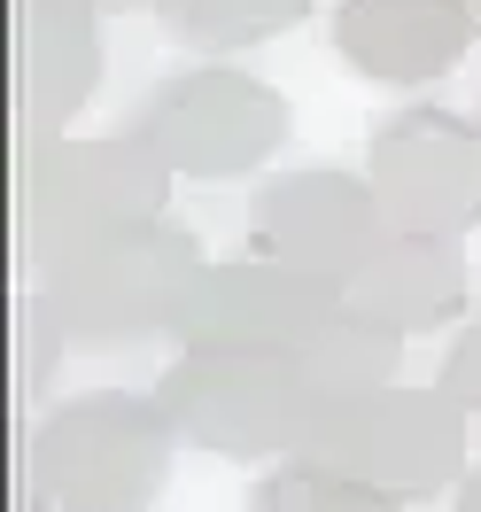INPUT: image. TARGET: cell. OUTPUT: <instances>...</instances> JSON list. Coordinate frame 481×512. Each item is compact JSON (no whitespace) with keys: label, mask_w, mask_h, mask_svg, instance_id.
Segmentation results:
<instances>
[{"label":"cell","mask_w":481,"mask_h":512,"mask_svg":"<svg viewBox=\"0 0 481 512\" xmlns=\"http://www.w3.org/2000/svg\"><path fill=\"white\" fill-rule=\"evenodd\" d=\"M179 427L156 388H86L24 419L16 435V512H156L171 489Z\"/></svg>","instance_id":"6da1fadb"},{"label":"cell","mask_w":481,"mask_h":512,"mask_svg":"<svg viewBox=\"0 0 481 512\" xmlns=\"http://www.w3.org/2000/svg\"><path fill=\"white\" fill-rule=\"evenodd\" d=\"M163 210H171V171L132 132L32 140V148H16V280L39 288L86 249L163 218Z\"/></svg>","instance_id":"7a4b0ae2"},{"label":"cell","mask_w":481,"mask_h":512,"mask_svg":"<svg viewBox=\"0 0 481 512\" xmlns=\"http://www.w3.org/2000/svg\"><path fill=\"white\" fill-rule=\"evenodd\" d=\"M288 458L319 466V474H342L412 512L466 481V404L443 381L435 388L388 381L373 396H350V404H319Z\"/></svg>","instance_id":"3957f363"},{"label":"cell","mask_w":481,"mask_h":512,"mask_svg":"<svg viewBox=\"0 0 481 512\" xmlns=\"http://www.w3.org/2000/svg\"><path fill=\"white\" fill-rule=\"evenodd\" d=\"M202 264L210 256H202V241L187 225L148 218L132 233H117V241L86 249L78 264H63L55 280H39V295L63 319L70 350H140V342L171 334Z\"/></svg>","instance_id":"277c9868"},{"label":"cell","mask_w":481,"mask_h":512,"mask_svg":"<svg viewBox=\"0 0 481 512\" xmlns=\"http://www.w3.org/2000/svg\"><path fill=\"white\" fill-rule=\"evenodd\" d=\"M288 132H295L288 94L233 63L171 70L132 117V140L171 179H249V171H264L288 148Z\"/></svg>","instance_id":"5b68a950"},{"label":"cell","mask_w":481,"mask_h":512,"mask_svg":"<svg viewBox=\"0 0 481 512\" xmlns=\"http://www.w3.org/2000/svg\"><path fill=\"white\" fill-rule=\"evenodd\" d=\"M156 404L179 427V443L233 466L288 458L319 412L288 350H179V365H163L156 381Z\"/></svg>","instance_id":"8992f818"},{"label":"cell","mask_w":481,"mask_h":512,"mask_svg":"<svg viewBox=\"0 0 481 512\" xmlns=\"http://www.w3.org/2000/svg\"><path fill=\"white\" fill-rule=\"evenodd\" d=\"M365 179L388 233H474L481 225V125L412 101L365 132Z\"/></svg>","instance_id":"52a82bcc"},{"label":"cell","mask_w":481,"mask_h":512,"mask_svg":"<svg viewBox=\"0 0 481 512\" xmlns=\"http://www.w3.org/2000/svg\"><path fill=\"white\" fill-rule=\"evenodd\" d=\"M342 303L334 280L295 272L280 256H233V264H202L187 303L171 319L179 350H295L311 326Z\"/></svg>","instance_id":"ba28073f"},{"label":"cell","mask_w":481,"mask_h":512,"mask_svg":"<svg viewBox=\"0 0 481 512\" xmlns=\"http://www.w3.org/2000/svg\"><path fill=\"white\" fill-rule=\"evenodd\" d=\"M249 241H257V256H280L295 272H319V280L342 288L357 264L388 241V218H381V202H373L365 171L311 163V171H280V179L257 187Z\"/></svg>","instance_id":"9c48e42d"},{"label":"cell","mask_w":481,"mask_h":512,"mask_svg":"<svg viewBox=\"0 0 481 512\" xmlns=\"http://www.w3.org/2000/svg\"><path fill=\"white\" fill-rule=\"evenodd\" d=\"M16 148L55 132L101 86V8L94 0H16Z\"/></svg>","instance_id":"30bf717a"},{"label":"cell","mask_w":481,"mask_h":512,"mask_svg":"<svg viewBox=\"0 0 481 512\" xmlns=\"http://www.w3.org/2000/svg\"><path fill=\"white\" fill-rule=\"evenodd\" d=\"M474 39L481 32L458 0H342L334 8V55L365 86H396V94L450 78Z\"/></svg>","instance_id":"8fae6325"},{"label":"cell","mask_w":481,"mask_h":512,"mask_svg":"<svg viewBox=\"0 0 481 512\" xmlns=\"http://www.w3.org/2000/svg\"><path fill=\"white\" fill-rule=\"evenodd\" d=\"M342 303H357L365 319L396 326L412 342V334H443V326L466 319L474 272H466L458 233H388L381 249L342 280Z\"/></svg>","instance_id":"7c38bea8"},{"label":"cell","mask_w":481,"mask_h":512,"mask_svg":"<svg viewBox=\"0 0 481 512\" xmlns=\"http://www.w3.org/2000/svg\"><path fill=\"white\" fill-rule=\"evenodd\" d=\"M288 357H295V373H303V388H311V404H350V396H373V388L396 381L404 334L365 319L357 303H334Z\"/></svg>","instance_id":"4fadbf2b"},{"label":"cell","mask_w":481,"mask_h":512,"mask_svg":"<svg viewBox=\"0 0 481 512\" xmlns=\"http://www.w3.org/2000/svg\"><path fill=\"white\" fill-rule=\"evenodd\" d=\"M156 16L194 55H233V47H257V39H280L288 24H303L311 0H163Z\"/></svg>","instance_id":"5bb4252c"},{"label":"cell","mask_w":481,"mask_h":512,"mask_svg":"<svg viewBox=\"0 0 481 512\" xmlns=\"http://www.w3.org/2000/svg\"><path fill=\"white\" fill-rule=\"evenodd\" d=\"M8 350H16V404H24V419L39 412V396L55 388V373H63V357H70V334H63V319L47 311V295L39 288H24L16 295V326H8Z\"/></svg>","instance_id":"9a60e30c"},{"label":"cell","mask_w":481,"mask_h":512,"mask_svg":"<svg viewBox=\"0 0 481 512\" xmlns=\"http://www.w3.org/2000/svg\"><path fill=\"white\" fill-rule=\"evenodd\" d=\"M249 512H404V505H388V497L357 489V481H342V474H319V466L288 458V466H280V474L264 481L257 497H249Z\"/></svg>","instance_id":"2e32d148"},{"label":"cell","mask_w":481,"mask_h":512,"mask_svg":"<svg viewBox=\"0 0 481 512\" xmlns=\"http://www.w3.org/2000/svg\"><path fill=\"white\" fill-rule=\"evenodd\" d=\"M443 388L466 404V412H481V319L458 326V342L443 350Z\"/></svg>","instance_id":"e0dca14e"},{"label":"cell","mask_w":481,"mask_h":512,"mask_svg":"<svg viewBox=\"0 0 481 512\" xmlns=\"http://www.w3.org/2000/svg\"><path fill=\"white\" fill-rule=\"evenodd\" d=\"M450 505H458V512H481V466H466V481L450 489Z\"/></svg>","instance_id":"ac0fdd59"},{"label":"cell","mask_w":481,"mask_h":512,"mask_svg":"<svg viewBox=\"0 0 481 512\" xmlns=\"http://www.w3.org/2000/svg\"><path fill=\"white\" fill-rule=\"evenodd\" d=\"M101 16H117V8H163V0H94Z\"/></svg>","instance_id":"d6986e66"},{"label":"cell","mask_w":481,"mask_h":512,"mask_svg":"<svg viewBox=\"0 0 481 512\" xmlns=\"http://www.w3.org/2000/svg\"><path fill=\"white\" fill-rule=\"evenodd\" d=\"M458 8H466V16H474V32H481V0H458Z\"/></svg>","instance_id":"ffe728a7"},{"label":"cell","mask_w":481,"mask_h":512,"mask_svg":"<svg viewBox=\"0 0 481 512\" xmlns=\"http://www.w3.org/2000/svg\"><path fill=\"white\" fill-rule=\"evenodd\" d=\"M474 125H481V109H474Z\"/></svg>","instance_id":"44dd1931"}]
</instances>
